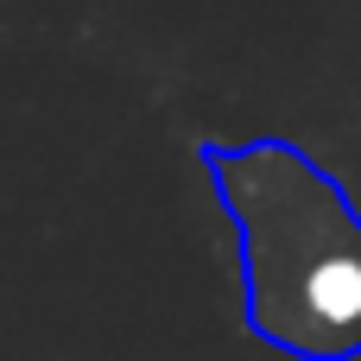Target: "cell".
<instances>
[{
  "label": "cell",
  "mask_w": 361,
  "mask_h": 361,
  "mask_svg": "<svg viewBox=\"0 0 361 361\" xmlns=\"http://www.w3.org/2000/svg\"><path fill=\"white\" fill-rule=\"evenodd\" d=\"M241 228L247 324L298 361L361 355V216L298 146L260 140L209 159Z\"/></svg>",
  "instance_id": "cell-1"
}]
</instances>
